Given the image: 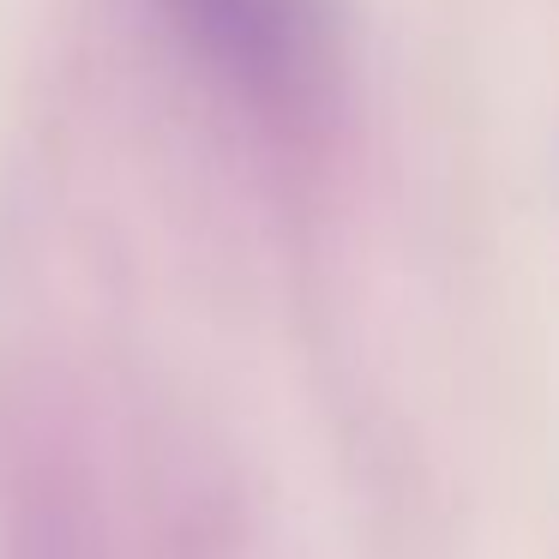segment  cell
I'll use <instances>...</instances> for the list:
<instances>
[{
	"label": "cell",
	"instance_id": "6da1fadb",
	"mask_svg": "<svg viewBox=\"0 0 559 559\" xmlns=\"http://www.w3.org/2000/svg\"><path fill=\"white\" fill-rule=\"evenodd\" d=\"M199 73L271 133H319L337 109L343 49L331 0H157Z\"/></svg>",
	"mask_w": 559,
	"mask_h": 559
}]
</instances>
